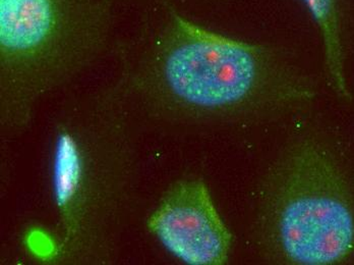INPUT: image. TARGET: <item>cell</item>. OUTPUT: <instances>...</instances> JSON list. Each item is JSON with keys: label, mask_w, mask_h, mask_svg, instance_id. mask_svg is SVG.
Segmentation results:
<instances>
[{"label": "cell", "mask_w": 354, "mask_h": 265, "mask_svg": "<svg viewBox=\"0 0 354 265\" xmlns=\"http://www.w3.org/2000/svg\"><path fill=\"white\" fill-rule=\"evenodd\" d=\"M139 85L196 111H231L266 98H310L267 47L209 31L167 8L153 30Z\"/></svg>", "instance_id": "obj_1"}, {"label": "cell", "mask_w": 354, "mask_h": 265, "mask_svg": "<svg viewBox=\"0 0 354 265\" xmlns=\"http://www.w3.org/2000/svg\"><path fill=\"white\" fill-rule=\"evenodd\" d=\"M318 28L326 72L332 89L343 101L351 100L345 66L344 25L341 0H301Z\"/></svg>", "instance_id": "obj_5"}, {"label": "cell", "mask_w": 354, "mask_h": 265, "mask_svg": "<svg viewBox=\"0 0 354 265\" xmlns=\"http://www.w3.org/2000/svg\"><path fill=\"white\" fill-rule=\"evenodd\" d=\"M114 0H0L2 107L27 113L99 57Z\"/></svg>", "instance_id": "obj_2"}, {"label": "cell", "mask_w": 354, "mask_h": 265, "mask_svg": "<svg viewBox=\"0 0 354 265\" xmlns=\"http://www.w3.org/2000/svg\"><path fill=\"white\" fill-rule=\"evenodd\" d=\"M83 176V161L77 141L71 134L58 136L53 158V196L56 205L70 217L73 204L79 195Z\"/></svg>", "instance_id": "obj_6"}, {"label": "cell", "mask_w": 354, "mask_h": 265, "mask_svg": "<svg viewBox=\"0 0 354 265\" xmlns=\"http://www.w3.org/2000/svg\"><path fill=\"white\" fill-rule=\"evenodd\" d=\"M276 245L293 264H342L354 258V193L340 163L315 141L283 163L272 210Z\"/></svg>", "instance_id": "obj_3"}, {"label": "cell", "mask_w": 354, "mask_h": 265, "mask_svg": "<svg viewBox=\"0 0 354 265\" xmlns=\"http://www.w3.org/2000/svg\"><path fill=\"white\" fill-rule=\"evenodd\" d=\"M148 227L185 264L221 265L227 260L231 235L202 181L176 184L149 219Z\"/></svg>", "instance_id": "obj_4"}]
</instances>
